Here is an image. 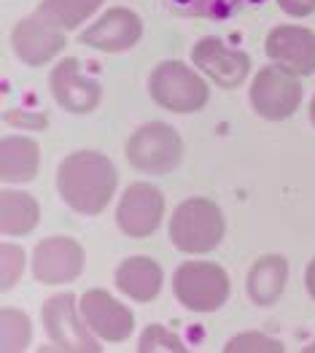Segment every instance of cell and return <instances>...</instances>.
<instances>
[{"instance_id": "cell-5", "label": "cell", "mask_w": 315, "mask_h": 353, "mask_svg": "<svg viewBox=\"0 0 315 353\" xmlns=\"http://www.w3.org/2000/svg\"><path fill=\"white\" fill-rule=\"evenodd\" d=\"M181 138L178 132L162 124V121H154V124H145L141 127L130 143H127V159L132 162V168L143 170V173H170L172 168L181 162Z\"/></svg>"}, {"instance_id": "cell-12", "label": "cell", "mask_w": 315, "mask_h": 353, "mask_svg": "<svg viewBox=\"0 0 315 353\" xmlns=\"http://www.w3.org/2000/svg\"><path fill=\"white\" fill-rule=\"evenodd\" d=\"M192 57H194V65L205 76H210L219 87L224 89L240 87L248 76V68H251V62L243 52L227 49L219 38H202L194 46Z\"/></svg>"}, {"instance_id": "cell-21", "label": "cell", "mask_w": 315, "mask_h": 353, "mask_svg": "<svg viewBox=\"0 0 315 353\" xmlns=\"http://www.w3.org/2000/svg\"><path fill=\"white\" fill-rule=\"evenodd\" d=\"M254 3H264V0H170L175 11L192 14V17H207V19H224Z\"/></svg>"}, {"instance_id": "cell-14", "label": "cell", "mask_w": 315, "mask_h": 353, "mask_svg": "<svg viewBox=\"0 0 315 353\" xmlns=\"http://www.w3.org/2000/svg\"><path fill=\"white\" fill-rule=\"evenodd\" d=\"M54 100L70 114H89L100 103V84L86 79L76 59H62L52 73Z\"/></svg>"}, {"instance_id": "cell-11", "label": "cell", "mask_w": 315, "mask_h": 353, "mask_svg": "<svg viewBox=\"0 0 315 353\" xmlns=\"http://www.w3.org/2000/svg\"><path fill=\"white\" fill-rule=\"evenodd\" d=\"M62 46H65L62 28L49 22L46 17H41L38 11L28 19H22L14 30V52L28 65H43L54 59L62 52Z\"/></svg>"}, {"instance_id": "cell-9", "label": "cell", "mask_w": 315, "mask_h": 353, "mask_svg": "<svg viewBox=\"0 0 315 353\" xmlns=\"http://www.w3.org/2000/svg\"><path fill=\"white\" fill-rule=\"evenodd\" d=\"M267 54L294 76L315 73V35L305 28L283 25L267 35Z\"/></svg>"}, {"instance_id": "cell-3", "label": "cell", "mask_w": 315, "mask_h": 353, "mask_svg": "<svg viewBox=\"0 0 315 353\" xmlns=\"http://www.w3.org/2000/svg\"><path fill=\"white\" fill-rule=\"evenodd\" d=\"M151 97L175 114H192L200 111L207 103V87L194 70H189L183 62H162L151 73Z\"/></svg>"}, {"instance_id": "cell-15", "label": "cell", "mask_w": 315, "mask_h": 353, "mask_svg": "<svg viewBox=\"0 0 315 353\" xmlns=\"http://www.w3.org/2000/svg\"><path fill=\"white\" fill-rule=\"evenodd\" d=\"M81 313L84 321L94 334H100L103 340L119 343L132 332V313L119 305L114 296L105 292H89L81 299Z\"/></svg>"}, {"instance_id": "cell-1", "label": "cell", "mask_w": 315, "mask_h": 353, "mask_svg": "<svg viewBox=\"0 0 315 353\" xmlns=\"http://www.w3.org/2000/svg\"><path fill=\"white\" fill-rule=\"evenodd\" d=\"M57 186L62 200L73 210L94 216L105 210L114 194L116 170L111 159H105L97 151H76L62 162Z\"/></svg>"}, {"instance_id": "cell-28", "label": "cell", "mask_w": 315, "mask_h": 353, "mask_svg": "<svg viewBox=\"0 0 315 353\" xmlns=\"http://www.w3.org/2000/svg\"><path fill=\"white\" fill-rule=\"evenodd\" d=\"M310 119H313V124H315V97H313V105H310Z\"/></svg>"}, {"instance_id": "cell-2", "label": "cell", "mask_w": 315, "mask_h": 353, "mask_svg": "<svg viewBox=\"0 0 315 353\" xmlns=\"http://www.w3.org/2000/svg\"><path fill=\"white\" fill-rule=\"evenodd\" d=\"M170 237L186 254H205L224 237V216L210 200H186L172 213Z\"/></svg>"}, {"instance_id": "cell-13", "label": "cell", "mask_w": 315, "mask_h": 353, "mask_svg": "<svg viewBox=\"0 0 315 353\" xmlns=\"http://www.w3.org/2000/svg\"><path fill=\"white\" fill-rule=\"evenodd\" d=\"M141 35H143V25H141L138 14H132L127 8H111L92 28L84 30L81 43L100 49V52H124V49L135 46L141 41Z\"/></svg>"}, {"instance_id": "cell-18", "label": "cell", "mask_w": 315, "mask_h": 353, "mask_svg": "<svg viewBox=\"0 0 315 353\" xmlns=\"http://www.w3.org/2000/svg\"><path fill=\"white\" fill-rule=\"evenodd\" d=\"M38 173V146L30 138H3L0 176L3 181H32Z\"/></svg>"}, {"instance_id": "cell-24", "label": "cell", "mask_w": 315, "mask_h": 353, "mask_svg": "<svg viewBox=\"0 0 315 353\" xmlns=\"http://www.w3.org/2000/svg\"><path fill=\"white\" fill-rule=\"evenodd\" d=\"M0 270H3V289H11L17 283V278L22 275V267H25V254L22 248L11 245V243H3L0 248Z\"/></svg>"}, {"instance_id": "cell-29", "label": "cell", "mask_w": 315, "mask_h": 353, "mask_svg": "<svg viewBox=\"0 0 315 353\" xmlns=\"http://www.w3.org/2000/svg\"><path fill=\"white\" fill-rule=\"evenodd\" d=\"M307 351H310V353H315V345H310V348H307Z\"/></svg>"}, {"instance_id": "cell-19", "label": "cell", "mask_w": 315, "mask_h": 353, "mask_svg": "<svg viewBox=\"0 0 315 353\" xmlns=\"http://www.w3.org/2000/svg\"><path fill=\"white\" fill-rule=\"evenodd\" d=\"M38 221V205L25 192L6 189L0 194V227L6 235H25Z\"/></svg>"}, {"instance_id": "cell-8", "label": "cell", "mask_w": 315, "mask_h": 353, "mask_svg": "<svg viewBox=\"0 0 315 353\" xmlns=\"http://www.w3.org/2000/svg\"><path fill=\"white\" fill-rule=\"evenodd\" d=\"M162 210H165V200L159 189L148 183H132L119 203L116 219H119V227L130 237H145L159 227Z\"/></svg>"}, {"instance_id": "cell-26", "label": "cell", "mask_w": 315, "mask_h": 353, "mask_svg": "<svg viewBox=\"0 0 315 353\" xmlns=\"http://www.w3.org/2000/svg\"><path fill=\"white\" fill-rule=\"evenodd\" d=\"M278 3L291 17H307L315 11V0H278Z\"/></svg>"}, {"instance_id": "cell-27", "label": "cell", "mask_w": 315, "mask_h": 353, "mask_svg": "<svg viewBox=\"0 0 315 353\" xmlns=\"http://www.w3.org/2000/svg\"><path fill=\"white\" fill-rule=\"evenodd\" d=\"M307 292H310L315 299V259L310 262V267H307Z\"/></svg>"}, {"instance_id": "cell-25", "label": "cell", "mask_w": 315, "mask_h": 353, "mask_svg": "<svg viewBox=\"0 0 315 353\" xmlns=\"http://www.w3.org/2000/svg\"><path fill=\"white\" fill-rule=\"evenodd\" d=\"M227 351H267V353H281L283 348L275 343V340H270V337H264V334H240V337H234L230 340V345H227Z\"/></svg>"}, {"instance_id": "cell-4", "label": "cell", "mask_w": 315, "mask_h": 353, "mask_svg": "<svg viewBox=\"0 0 315 353\" xmlns=\"http://www.w3.org/2000/svg\"><path fill=\"white\" fill-rule=\"evenodd\" d=\"M175 296L197 313H210L221 307L230 296V278L219 265L186 262L175 272Z\"/></svg>"}, {"instance_id": "cell-20", "label": "cell", "mask_w": 315, "mask_h": 353, "mask_svg": "<svg viewBox=\"0 0 315 353\" xmlns=\"http://www.w3.org/2000/svg\"><path fill=\"white\" fill-rule=\"evenodd\" d=\"M103 0H43L38 14L46 17L49 22H54L62 30H73L84 22L86 17L94 14V8Z\"/></svg>"}, {"instance_id": "cell-22", "label": "cell", "mask_w": 315, "mask_h": 353, "mask_svg": "<svg viewBox=\"0 0 315 353\" xmlns=\"http://www.w3.org/2000/svg\"><path fill=\"white\" fill-rule=\"evenodd\" d=\"M0 343L3 351H22L30 343V321L25 313L14 307H3L0 313Z\"/></svg>"}, {"instance_id": "cell-17", "label": "cell", "mask_w": 315, "mask_h": 353, "mask_svg": "<svg viewBox=\"0 0 315 353\" xmlns=\"http://www.w3.org/2000/svg\"><path fill=\"white\" fill-rule=\"evenodd\" d=\"M286 278L288 267L283 256H264L248 275V294L256 305H272L283 292Z\"/></svg>"}, {"instance_id": "cell-7", "label": "cell", "mask_w": 315, "mask_h": 353, "mask_svg": "<svg viewBox=\"0 0 315 353\" xmlns=\"http://www.w3.org/2000/svg\"><path fill=\"white\" fill-rule=\"evenodd\" d=\"M43 324L49 337L57 343L62 351H81V353H94L100 351L97 340L86 332L89 324H81L79 313H76V299L73 294H59L52 296L43 305Z\"/></svg>"}, {"instance_id": "cell-16", "label": "cell", "mask_w": 315, "mask_h": 353, "mask_svg": "<svg viewBox=\"0 0 315 353\" xmlns=\"http://www.w3.org/2000/svg\"><path fill=\"white\" fill-rule=\"evenodd\" d=\"M116 286L138 302H148L162 289V270L148 256H132L116 270Z\"/></svg>"}, {"instance_id": "cell-6", "label": "cell", "mask_w": 315, "mask_h": 353, "mask_svg": "<svg viewBox=\"0 0 315 353\" xmlns=\"http://www.w3.org/2000/svg\"><path fill=\"white\" fill-rule=\"evenodd\" d=\"M302 89L296 84L294 73L283 70L281 65H270L258 70L256 81L251 87V103L256 108L258 117L264 119H286L299 108Z\"/></svg>"}, {"instance_id": "cell-10", "label": "cell", "mask_w": 315, "mask_h": 353, "mask_svg": "<svg viewBox=\"0 0 315 353\" xmlns=\"http://www.w3.org/2000/svg\"><path fill=\"white\" fill-rule=\"evenodd\" d=\"M32 270L43 283H68L84 270V251L70 237H49L35 248Z\"/></svg>"}, {"instance_id": "cell-23", "label": "cell", "mask_w": 315, "mask_h": 353, "mask_svg": "<svg viewBox=\"0 0 315 353\" xmlns=\"http://www.w3.org/2000/svg\"><path fill=\"white\" fill-rule=\"evenodd\" d=\"M138 351H143V353H151V351L181 353L183 351V345H181V340H178L175 334H170L165 326H148V329L143 332V337H141Z\"/></svg>"}]
</instances>
